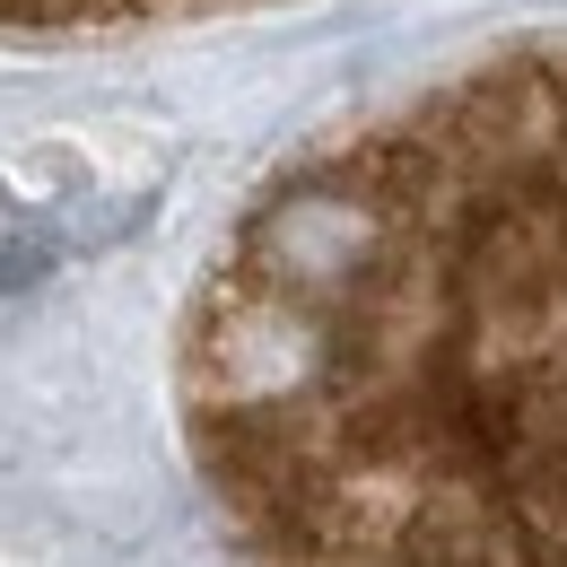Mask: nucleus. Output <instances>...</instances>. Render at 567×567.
<instances>
[{
  "mask_svg": "<svg viewBox=\"0 0 567 567\" xmlns=\"http://www.w3.org/2000/svg\"><path fill=\"white\" fill-rule=\"evenodd\" d=\"M245 0H0V35H132L175 18H218Z\"/></svg>",
  "mask_w": 567,
  "mask_h": 567,
  "instance_id": "2",
  "label": "nucleus"
},
{
  "mask_svg": "<svg viewBox=\"0 0 567 567\" xmlns=\"http://www.w3.org/2000/svg\"><path fill=\"white\" fill-rule=\"evenodd\" d=\"M254 567H567V35L288 157L184 306Z\"/></svg>",
  "mask_w": 567,
  "mask_h": 567,
  "instance_id": "1",
  "label": "nucleus"
}]
</instances>
